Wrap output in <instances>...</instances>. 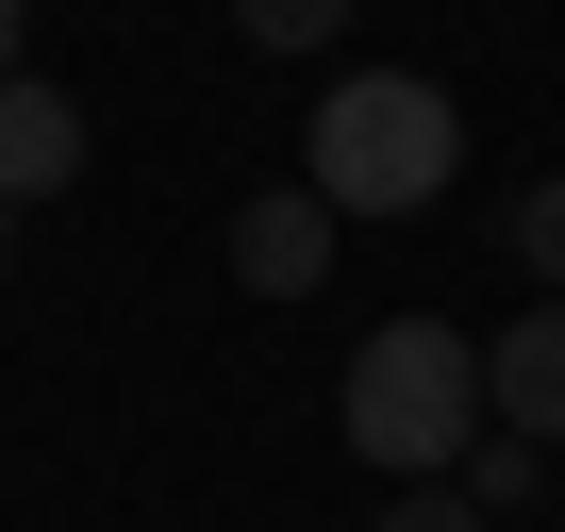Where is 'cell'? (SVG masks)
Wrapping results in <instances>:
<instances>
[{"instance_id": "52a82bcc", "label": "cell", "mask_w": 565, "mask_h": 532, "mask_svg": "<svg viewBox=\"0 0 565 532\" xmlns=\"http://www.w3.org/2000/svg\"><path fill=\"white\" fill-rule=\"evenodd\" d=\"M515 266H532V284H565V167L515 200Z\"/></svg>"}, {"instance_id": "9c48e42d", "label": "cell", "mask_w": 565, "mask_h": 532, "mask_svg": "<svg viewBox=\"0 0 565 532\" xmlns=\"http://www.w3.org/2000/svg\"><path fill=\"white\" fill-rule=\"evenodd\" d=\"M383 532H499V515H482L466 482H399V499H383Z\"/></svg>"}, {"instance_id": "5b68a950", "label": "cell", "mask_w": 565, "mask_h": 532, "mask_svg": "<svg viewBox=\"0 0 565 532\" xmlns=\"http://www.w3.org/2000/svg\"><path fill=\"white\" fill-rule=\"evenodd\" d=\"M84 183V100L51 67H0V200H67Z\"/></svg>"}, {"instance_id": "8fae6325", "label": "cell", "mask_w": 565, "mask_h": 532, "mask_svg": "<svg viewBox=\"0 0 565 532\" xmlns=\"http://www.w3.org/2000/svg\"><path fill=\"white\" fill-rule=\"evenodd\" d=\"M0 249H18V200H0Z\"/></svg>"}, {"instance_id": "6da1fadb", "label": "cell", "mask_w": 565, "mask_h": 532, "mask_svg": "<svg viewBox=\"0 0 565 532\" xmlns=\"http://www.w3.org/2000/svg\"><path fill=\"white\" fill-rule=\"evenodd\" d=\"M449 167H466V117L416 67H350L317 100V134H300V183L333 216H416V200H449Z\"/></svg>"}, {"instance_id": "277c9868", "label": "cell", "mask_w": 565, "mask_h": 532, "mask_svg": "<svg viewBox=\"0 0 565 532\" xmlns=\"http://www.w3.org/2000/svg\"><path fill=\"white\" fill-rule=\"evenodd\" d=\"M482 433H515V449H565V300H532V317L482 350Z\"/></svg>"}, {"instance_id": "7a4b0ae2", "label": "cell", "mask_w": 565, "mask_h": 532, "mask_svg": "<svg viewBox=\"0 0 565 532\" xmlns=\"http://www.w3.org/2000/svg\"><path fill=\"white\" fill-rule=\"evenodd\" d=\"M333 416H350V449H366L383 482H449V466L482 449V350H466L449 317H383V333L350 350Z\"/></svg>"}, {"instance_id": "3957f363", "label": "cell", "mask_w": 565, "mask_h": 532, "mask_svg": "<svg viewBox=\"0 0 565 532\" xmlns=\"http://www.w3.org/2000/svg\"><path fill=\"white\" fill-rule=\"evenodd\" d=\"M233 284H249V300H317V284H333V200H317V183L233 200Z\"/></svg>"}, {"instance_id": "30bf717a", "label": "cell", "mask_w": 565, "mask_h": 532, "mask_svg": "<svg viewBox=\"0 0 565 532\" xmlns=\"http://www.w3.org/2000/svg\"><path fill=\"white\" fill-rule=\"evenodd\" d=\"M0 67H18V0H0Z\"/></svg>"}, {"instance_id": "8992f818", "label": "cell", "mask_w": 565, "mask_h": 532, "mask_svg": "<svg viewBox=\"0 0 565 532\" xmlns=\"http://www.w3.org/2000/svg\"><path fill=\"white\" fill-rule=\"evenodd\" d=\"M350 18H366V0H233V34H249V51H333Z\"/></svg>"}, {"instance_id": "ba28073f", "label": "cell", "mask_w": 565, "mask_h": 532, "mask_svg": "<svg viewBox=\"0 0 565 532\" xmlns=\"http://www.w3.org/2000/svg\"><path fill=\"white\" fill-rule=\"evenodd\" d=\"M532 466H548V449H515V433H482V449H466V466H449V482H466V499H482V515H499V499H532Z\"/></svg>"}]
</instances>
